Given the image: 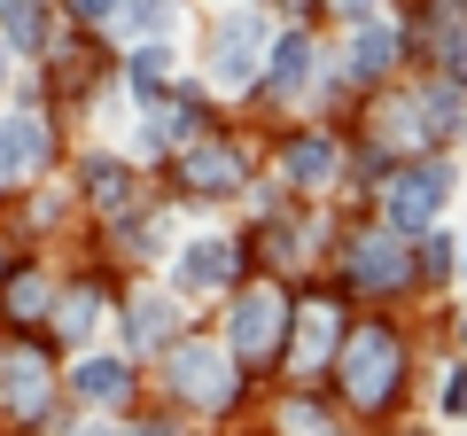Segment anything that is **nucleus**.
Wrapping results in <instances>:
<instances>
[{
  "mask_svg": "<svg viewBox=\"0 0 467 436\" xmlns=\"http://www.w3.org/2000/svg\"><path fill=\"white\" fill-rule=\"evenodd\" d=\"M78 180H86V195H94V202H109V211L125 202V164H117V156H86V164H78Z\"/></svg>",
  "mask_w": 467,
  "mask_h": 436,
  "instance_id": "obj_20",
  "label": "nucleus"
},
{
  "mask_svg": "<svg viewBox=\"0 0 467 436\" xmlns=\"http://www.w3.org/2000/svg\"><path fill=\"white\" fill-rule=\"evenodd\" d=\"M8 405H16L24 420L47 413V367H39V358H16V367H8Z\"/></svg>",
  "mask_w": 467,
  "mask_h": 436,
  "instance_id": "obj_18",
  "label": "nucleus"
},
{
  "mask_svg": "<svg viewBox=\"0 0 467 436\" xmlns=\"http://www.w3.org/2000/svg\"><path fill=\"white\" fill-rule=\"evenodd\" d=\"M125 327H133V351H156V343L180 336V304L149 288V296H133V319H125Z\"/></svg>",
  "mask_w": 467,
  "mask_h": 436,
  "instance_id": "obj_14",
  "label": "nucleus"
},
{
  "mask_svg": "<svg viewBox=\"0 0 467 436\" xmlns=\"http://www.w3.org/2000/svg\"><path fill=\"white\" fill-rule=\"evenodd\" d=\"M171 16H180V0H117V16H109V24H125L133 39H164Z\"/></svg>",
  "mask_w": 467,
  "mask_h": 436,
  "instance_id": "obj_17",
  "label": "nucleus"
},
{
  "mask_svg": "<svg viewBox=\"0 0 467 436\" xmlns=\"http://www.w3.org/2000/svg\"><path fill=\"white\" fill-rule=\"evenodd\" d=\"M304 86H312V39H304V32H281V39H265V94L296 101Z\"/></svg>",
  "mask_w": 467,
  "mask_h": 436,
  "instance_id": "obj_9",
  "label": "nucleus"
},
{
  "mask_svg": "<svg viewBox=\"0 0 467 436\" xmlns=\"http://www.w3.org/2000/svg\"><path fill=\"white\" fill-rule=\"evenodd\" d=\"M47 156H55V133H47V118H0V180H32V171H47Z\"/></svg>",
  "mask_w": 467,
  "mask_h": 436,
  "instance_id": "obj_7",
  "label": "nucleus"
},
{
  "mask_svg": "<svg viewBox=\"0 0 467 436\" xmlns=\"http://www.w3.org/2000/svg\"><path fill=\"white\" fill-rule=\"evenodd\" d=\"M234 187H242V156L218 149L211 133L187 140V195H234Z\"/></svg>",
  "mask_w": 467,
  "mask_h": 436,
  "instance_id": "obj_11",
  "label": "nucleus"
},
{
  "mask_svg": "<svg viewBox=\"0 0 467 436\" xmlns=\"http://www.w3.org/2000/svg\"><path fill=\"white\" fill-rule=\"evenodd\" d=\"M281 336H288L281 288H250V296L234 304V367H265V358H281Z\"/></svg>",
  "mask_w": 467,
  "mask_h": 436,
  "instance_id": "obj_5",
  "label": "nucleus"
},
{
  "mask_svg": "<svg viewBox=\"0 0 467 436\" xmlns=\"http://www.w3.org/2000/svg\"><path fill=\"white\" fill-rule=\"evenodd\" d=\"M398 374H405L398 327L367 319V327H350V336H343V367H335V382H343V398L358 405V413H382L389 389H398Z\"/></svg>",
  "mask_w": 467,
  "mask_h": 436,
  "instance_id": "obj_1",
  "label": "nucleus"
},
{
  "mask_svg": "<svg viewBox=\"0 0 467 436\" xmlns=\"http://www.w3.org/2000/svg\"><path fill=\"white\" fill-rule=\"evenodd\" d=\"M164 382H171V398H180V405H202V413H218V405H234L242 374H234V351H218V343H171Z\"/></svg>",
  "mask_w": 467,
  "mask_h": 436,
  "instance_id": "obj_2",
  "label": "nucleus"
},
{
  "mask_svg": "<svg viewBox=\"0 0 467 436\" xmlns=\"http://www.w3.org/2000/svg\"><path fill=\"white\" fill-rule=\"evenodd\" d=\"M444 413L467 420V367H451V382H444Z\"/></svg>",
  "mask_w": 467,
  "mask_h": 436,
  "instance_id": "obj_24",
  "label": "nucleus"
},
{
  "mask_svg": "<svg viewBox=\"0 0 467 436\" xmlns=\"http://www.w3.org/2000/svg\"><path fill=\"white\" fill-rule=\"evenodd\" d=\"M70 8H78L86 24H109V16H117V0H70Z\"/></svg>",
  "mask_w": 467,
  "mask_h": 436,
  "instance_id": "obj_25",
  "label": "nucleus"
},
{
  "mask_svg": "<svg viewBox=\"0 0 467 436\" xmlns=\"http://www.w3.org/2000/svg\"><path fill=\"white\" fill-rule=\"evenodd\" d=\"M70 389H78V405H125L133 398V374H125V358H94L86 351L78 367H70Z\"/></svg>",
  "mask_w": 467,
  "mask_h": 436,
  "instance_id": "obj_12",
  "label": "nucleus"
},
{
  "mask_svg": "<svg viewBox=\"0 0 467 436\" xmlns=\"http://www.w3.org/2000/svg\"><path fill=\"white\" fill-rule=\"evenodd\" d=\"M265 39H273L265 16H250V8H234V16L211 32V63H202V70H211L218 94H234V86H250L257 70H265Z\"/></svg>",
  "mask_w": 467,
  "mask_h": 436,
  "instance_id": "obj_3",
  "label": "nucleus"
},
{
  "mask_svg": "<svg viewBox=\"0 0 467 436\" xmlns=\"http://www.w3.org/2000/svg\"><path fill=\"white\" fill-rule=\"evenodd\" d=\"M343 273L350 288H367V296H389V288L413 281V234H398V226H374V234H358L343 250Z\"/></svg>",
  "mask_w": 467,
  "mask_h": 436,
  "instance_id": "obj_4",
  "label": "nucleus"
},
{
  "mask_svg": "<svg viewBox=\"0 0 467 436\" xmlns=\"http://www.w3.org/2000/svg\"><path fill=\"white\" fill-rule=\"evenodd\" d=\"M0 32H8V47H16V55H32L39 39H47V8H39V0H8Z\"/></svg>",
  "mask_w": 467,
  "mask_h": 436,
  "instance_id": "obj_19",
  "label": "nucleus"
},
{
  "mask_svg": "<svg viewBox=\"0 0 467 436\" xmlns=\"http://www.w3.org/2000/svg\"><path fill=\"white\" fill-rule=\"evenodd\" d=\"M281 171H288L296 187H327V180H335V140H327V133L288 140V149H281Z\"/></svg>",
  "mask_w": 467,
  "mask_h": 436,
  "instance_id": "obj_13",
  "label": "nucleus"
},
{
  "mask_svg": "<svg viewBox=\"0 0 467 436\" xmlns=\"http://www.w3.org/2000/svg\"><path fill=\"white\" fill-rule=\"evenodd\" d=\"M335 16H374V0H327Z\"/></svg>",
  "mask_w": 467,
  "mask_h": 436,
  "instance_id": "obj_26",
  "label": "nucleus"
},
{
  "mask_svg": "<svg viewBox=\"0 0 467 436\" xmlns=\"http://www.w3.org/2000/svg\"><path fill=\"white\" fill-rule=\"evenodd\" d=\"M444 195H451V164H405L398 180H389L382 211H389L398 234H429V218L444 211Z\"/></svg>",
  "mask_w": 467,
  "mask_h": 436,
  "instance_id": "obj_6",
  "label": "nucleus"
},
{
  "mask_svg": "<svg viewBox=\"0 0 467 436\" xmlns=\"http://www.w3.org/2000/svg\"><path fill=\"white\" fill-rule=\"evenodd\" d=\"M55 288L39 281V273H8V319H47Z\"/></svg>",
  "mask_w": 467,
  "mask_h": 436,
  "instance_id": "obj_21",
  "label": "nucleus"
},
{
  "mask_svg": "<svg viewBox=\"0 0 467 436\" xmlns=\"http://www.w3.org/2000/svg\"><path fill=\"white\" fill-rule=\"evenodd\" d=\"M389 63H398V32L358 16V39H350V78H382Z\"/></svg>",
  "mask_w": 467,
  "mask_h": 436,
  "instance_id": "obj_15",
  "label": "nucleus"
},
{
  "mask_svg": "<svg viewBox=\"0 0 467 436\" xmlns=\"http://www.w3.org/2000/svg\"><path fill=\"white\" fill-rule=\"evenodd\" d=\"M460 250H467V242H460ZM460 273H467V257H460Z\"/></svg>",
  "mask_w": 467,
  "mask_h": 436,
  "instance_id": "obj_27",
  "label": "nucleus"
},
{
  "mask_svg": "<svg viewBox=\"0 0 467 436\" xmlns=\"http://www.w3.org/2000/svg\"><path fill=\"white\" fill-rule=\"evenodd\" d=\"M125 78H133V94L156 109V101H164V86H171V47H164V39H140V55L125 63Z\"/></svg>",
  "mask_w": 467,
  "mask_h": 436,
  "instance_id": "obj_16",
  "label": "nucleus"
},
{
  "mask_svg": "<svg viewBox=\"0 0 467 436\" xmlns=\"http://www.w3.org/2000/svg\"><path fill=\"white\" fill-rule=\"evenodd\" d=\"M451 250H460V242H444V234H429V242H420V257H413V273H429V281H444V273L460 265V257H451Z\"/></svg>",
  "mask_w": 467,
  "mask_h": 436,
  "instance_id": "obj_23",
  "label": "nucleus"
},
{
  "mask_svg": "<svg viewBox=\"0 0 467 436\" xmlns=\"http://www.w3.org/2000/svg\"><path fill=\"white\" fill-rule=\"evenodd\" d=\"M234 273H242V250H234V242H218V234H202V242H187L180 250V288H226Z\"/></svg>",
  "mask_w": 467,
  "mask_h": 436,
  "instance_id": "obj_10",
  "label": "nucleus"
},
{
  "mask_svg": "<svg viewBox=\"0 0 467 436\" xmlns=\"http://www.w3.org/2000/svg\"><path fill=\"white\" fill-rule=\"evenodd\" d=\"M55 319H63V336H86V327L101 319V288H70V296L55 304Z\"/></svg>",
  "mask_w": 467,
  "mask_h": 436,
  "instance_id": "obj_22",
  "label": "nucleus"
},
{
  "mask_svg": "<svg viewBox=\"0 0 467 436\" xmlns=\"http://www.w3.org/2000/svg\"><path fill=\"white\" fill-rule=\"evenodd\" d=\"M335 327H343V312H335L327 296H312V304L296 312V351H288V367H296V374H327Z\"/></svg>",
  "mask_w": 467,
  "mask_h": 436,
  "instance_id": "obj_8",
  "label": "nucleus"
}]
</instances>
